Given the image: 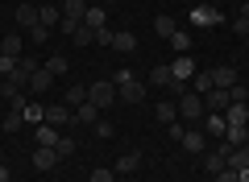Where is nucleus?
Instances as JSON below:
<instances>
[{
    "instance_id": "obj_8",
    "label": "nucleus",
    "mask_w": 249,
    "mask_h": 182,
    "mask_svg": "<svg viewBox=\"0 0 249 182\" xmlns=\"http://www.w3.org/2000/svg\"><path fill=\"white\" fill-rule=\"evenodd\" d=\"M58 162H62L58 149H50V145H37V149H34V165H37V170H54Z\"/></svg>"
},
{
    "instance_id": "obj_45",
    "label": "nucleus",
    "mask_w": 249,
    "mask_h": 182,
    "mask_svg": "<svg viewBox=\"0 0 249 182\" xmlns=\"http://www.w3.org/2000/svg\"><path fill=\"white\" fill-rule=\"evenodd\" d=\"M245 108H249V104H245Z\"/></svg>"
},
{
    "instance_id": "obj_26",
    "label": "nucleus",
    "mask_w": 249,
    "mask_h": 182,
    "mask_svg": "<svg viewBox=\"0 0 249 182\" xmlns=\"http://www.w3.org/2000/svg\"><path fill=\"white\" fill-rule=\"evenodd\" d=\"M37 145H58V129H54V124H42V129H37Z\"/></svg>"
},
{
    "instance_id": "obj_41",
    "label": "nucleus",
    "mask_w": 249,
    "mask_h": 182,
    "mask_svg": "<svg viewBox=\"0 0 249 182\" xmlns=\"http://www.w3.org/2000/svg\"><path fill=\"white\" fill-rule=\"evenodd\" d=\"M237 182H249V165H245V170H237Z\"/></svg>"
},
{
    "instance_id": "obj_42",
    "label": "nucleus",
    "mask_w": 249,
    "mask_h": 182,
    "mask_svg": "<svg viewBox=\"0 0 249 182\" xmlns=\"http://www.w3.org/2000/svg\"><path fill=\"white\" fill-rule=\"evenodd\" d=\"M0 182H9V165L4 162H0Z\"/></svg>"
},
{
    "instance_id": "obj_6",
    "label": "nucleus",
    "mask_w": 249,
    "mask_h": 182,
    "mask_svg": "<svg viewBox=\"0 0 249 182\" xmlns=\"http://www.w3.org/2000/svg\"><path fill=\"white\" fill-rule=\"evenodd\" d=\"M178 145H183L187 153H204V149H208V137H204V129H187Z\"/></svg>"
},
{
    "instance_id": "obj_36",
    "label": "nucleus",
    "mask_w": 249,
    "mask_h": 182,
    "mask_svg": "<svg viewBox=\"0 0 249 182\" xmlns=\"http://www.w3.org/2000/svg\"><path fill=\"white\" fill-rule=\"evenodd\" d=\"M25 120H46V108L42 104H25Z\"/></svg>"
},
{
    "instance_id": "obj_31",
    "label": "nucleus",
    "mask_w": 249,
    "mask_h": 182,
    "mask_svg": "<svg viewBox=\"0 0 249 182\" xmlns=\"http://www.w3.org/2000/svg\"><path fill=\"white\" fill-rule=\"evenodd\" d=\"M71 42H75V46H91V42H96V29H91V25H79V33H75Z\"/></svg>"
},
{
    "instance_id": "obj_11",
    "label": "nucleus",
    "mask_w": 249,
    "mask_h": 182,
    "mask_svg": "<svg viewBox=\"0 0 249 182\" xmlns=\"http://www.w3.org/2000/svg\"><path fill=\"white\" fill-rule=\"evenodd\" d=\"M204 99V112H224L229 108V91H220V87H212L208 96H199Z\"/></svg>"
},
{
    "instance_id": "obj_19",
    "label": "nucleus",
    "mask_w": 249,
    "mask_h": 182,
    "mask_svg": "<svg viewBox=\"0 0 249 182\" xmlns=\"http://www.w3.org/2000/svg\"><path fill=\"white\" fill-rule=\"evenodd\" d=\"M17 25H25V29L42 25V17H37V9H34V4H21V9H17Z\"/></svg>"
},
{
    "instance_id": "obj_13",
    "label": "nucleus",
    "mask_w": 249,
    "mask_h": 182,
    "mask_svg": "<svg viewBox=\"0 0 249 182\" xmlns=\"http://www.w3.org/2000/svg\"><path fill=\"white\" fill-rule=\"evenodd\" d=\"M83 13H88V0H62V17L67 21H79L83 25Z\"/></svg>"
},
{
    "instance_id": "obj_5",
    "label": "nucleus",
    "mask_w": 249,
    "mask_h": 182,
    "mask_svg": "<svg viewBox=\"0 0 249 182\" xmlns=\"http://www.w3.org/2000/svg\"><path fill=\"white\" fill-rule=\"evenodd\" d=\"M212 83L220 87V91H229V87H237L241 79H237V66H232V62H220V66L212 70Z\"/></svg>"
},
{
    "instance_id": "obj_40",
    "label": "nucleus",
    "mask_w": 249,
    "mask_h": 182,
    "mask_svg": "<svg viewBox=\"0 0 249 182\" xmlns=\"http://www.w3.org/2000/svg\"><path fill=\"white\" fill-rule=\"evenodd\" d=\"M13 66H17V62H13V58H4V54H0V75H9Z\"/></svg>"
},
{
    "instance_id": "obj_2",
    "label": "nucleus",
    "mask_w": 249,
    "mask_h": 182,
    "mask_svg": "<svg viewBox=\"0 0 249 182\" xmlns=\"http://www.w3.org/2000/svg\"><path fill=\"white\" fill-rule=\"evenodd\" d=\"M88 104H96L100 112H104V108H112V104H116V83H108V79L91 83V87H88Z\"/></svg>"
},
{
    "instance_id": "obj_3",
    "label": "nucleus",
    "mask_w": 249,
    "mask_h": 182,
    "mask_svg": "<svg viewBox=\"0 0 249 182\" xmlns=\"http://www.w3.org/2000/svg\"><path fill=\"white\" fill-rule=\"evenodd\" d=\"M175 108H178V116H183V120H191V124H199V120H204V99H199L196 91H183Z\"/></svg>"
},
{
    "instance_id": "obj_30",
    "label": "nucleus",
    "mask_w": 249,
    "mask_h": 182,
    "mask_svg": "<svg viewBox=\"0 0 249 182\" xmlns=\"http://www.w3.org/2000/svg\"><path fill=\"white\" fill-rule=\"evenodd\" d=\"M170 50H175V54H187V50H191V37H187L183 29H178V33L170 37Z\"/></svg>"
},
{
    "instance_id": "obj_10",
    "label": "nucleus",
    "mask_w": 249,
    "mask_h": 182,
    "mask_svg": "<svg viewBox=\"0 0 249 182\" xmlns=\"http://www.w3.org/2000/svg\"><path fill=\"white\" fill-rule=\"evenodd\" d=\"M170 75H175V83L196 79V58H175V62H170Z\"/></svg>"
},
{
    "instance_id": "obj_34",
    "label": "nucleus",
    "mask_w": 249,
    "mask_h": 182,
    "mask_svg": "<svg viewBox=\"0 0 249 182\" xmlns=\"http://www.w3.org/2000/svg\"><path fill=\"white\" fill-rule=\"evenodd\" d=\"M112 37H116V29H108V25L96 29V46H112Z\"/></svg>"
},
{
    "instance_id": "obj_4",
    "label": "nucleus",
    "mask_w": 249,
    "mask_h": 182,
    "mask_svg": "<svg viewBox=\"0 0 249 182\" xmlns=\"http://www.w3.org/2000/svg\"><path fill=\"white\" fill-rule=\"evenodd\" d=\"M191 25H224V13L212 4H199V9H191Z\"/></svg>"
},
{
    "instance_id": "obj_12",
    "label": "nucleus",
    "mask_w": 249,
    "mask_h": 182,
    "mask_svg": "<svg viewBox=\"0 0 249 182\" xmlns=\"http://www.w3.org/2000/svg\"><path fill=\"white\" fill-rule=\"evenodd\" d=\"M0 54L13 62H21V33H9V37H0Z\"/></svg>"
},
{
    "instance_id": "obj_16",
    "label": "nucleus",
    "mask_w": 249,
    "mask_h": 182,
    "mask_svg": "<svg viewBox=\"0 0 249 182\" xmlns=\"http://www.w3.org/2000/svg\"><path fill=\"white\" fill-rule=\"evenodd\" d=\"M137 165H142V153H121V157H116V165H112V170H116V174H133Z\"/></svg>"
},
{
    "instance_id": "obj_33",
    "label": "nucleus",
    "mask_w": 249,
    "mask_h": 182,
    "mask_svg": "<svg viewBox=\"0 0 249 182\" xmlns=\"http://www.w3.org/2000/svg\"><path fill=\"white\" fill-rule=\"evenodd\" d=\"M46 70H50L54 79H58V75H67V58H62V54H58V58H46Z\"/></svg>"
},
{
    "instance_id": "obj_29",
    "label": "nucleus",
    "mask_w": 249,
    "mask_h": 182,
    "mask_svg": "<svg viewBox=\"0 0 249 182\" xmlns=\"http://www.w3.org/2000/svg\"><path fill=\"white\" fill-rule=\"evenodd\" d=\"M158 120H162V124H175V120H178V108L162 99V104H158Z\"/></svg>"
},
{
    "instance_id": "obj_15",
    "label": "nucleus",
    "mask_w": 249,
    "mask_h": 182,
    "mask_svg": "<svg viewBox=\"0 0 249 182\" xmlns=\"http://www.w3.org/2000/svg\"><path fill=\"white\" fill-rule=\"evenodd\" d=\"M224 124H249V108L245 104H229L224 108Z\"/></svg>"
},
{
    "instance_id": "obj_28",
    "label": "nucleus",
    "mask_w": 249,
    "mask_h": 182,
    "mask_svg": "<svg viewBox=\"0 0 249 182\" xmlns=\"http://www.w3.org/2000/svg\"><path fill=\"white\" fill-rule=\"evenodd\" d=\"M232 33H241V37L249 33V4H241V9H237V21H232Z\"/></svg>"
},
{
    "instance_id": "obj_24",
    "label": "nucleus",
    "mask_w": 249,
    "mask_h": 182,
    "mask_svg": "<svg viewBox=\"0 0 249 182\" xmlns=\"http://www.w3.org/2000/svg\"><path fill=\"white\" fill-rule=\"evenodd\" d=\"M150 83H154V87H175V75H170V66H154V70H150Z\"/></svg>"
},
{
    "instance_id": "obj_38",
    "label": "nucleus",
    "mask_w": 249,
    "mask_h": 182,
    "mask_svg": "<svg viewBox=\"0 0 249 182\" xmlns=\"http://www.w3.org/2000/svg\"><path fill=\"white\" fill-rule=\"evenodd\" d=\"M29 37H34V42H37V46H42V42H46V37H50V29H46V25H34V29H29Z\"/></svg>"
},
{
    "instance_id": "obj_27",
    "label": "nucleus",
    "mask_w": 249,
    "mask_h": 182,
    "mask_svg": "<svg viewBox=\"0 0 249 182\" xmlns=\"http://www.w3.org/2000/svg\"><path fill=\"white\" fill-rule=\"evenodd\" d=\"M37 17H42V25L50 29V25H58V21H62V13L54 9V4H42V9H37Z\"/></svg>"
},
{
    "instance_id": "obj_37",
    "label": "nucleus",
    "mask_w": 249,
    "mask_h": 182,
    "mask_svg": "<svg viewBox=\"0 0 249 182\" xmlns=\"http://www.w3.org/2000/svg\"><path fill=\"white\" fill-rule=\"evenodd\" d=\"M112 178H116V170H104V165L91 170V182H112Z\"/></svg>"
},
{
    "instance_id": "obj_9",
    "label": "nucleus",
    "mask_w": 249,
    "mask_h": 182,
    "mask_svg": "<svg viewBox=\"0 0 249 182\" xmlns=\"http://www.w3.org/2000/svg\"><path fill=\"white\" fill-rule=\"evenodd\" d=\"M204 137H224V129H229V124H224V112H204Z\"/></svg>"
},
{
    "instance_id": "obj_21",
    "label": "nucleus",
    "mask_w": 249,
    "mask_h": 182,
    "mask_svg": "<svg viewBox=\"0 0 249 182\" xmlns=\"http://www.w3.org/2000/svg\"><path fill=\"white\" fill-rule=\"evenodd\" d=\"M100 120V108L96 104H79L75 108V124H96Z\"/></svg>"
},
{
    "instance_id": "obj_32",
    "label": "nucleus",
    "mask_w": 249,
    "mask_h": 182,
    "mask_svg": "<svg viewBox=\"0 0 249 182\" xmlns=\"http://www.w3.org/2000/svg\"><path fill=\"white\" fill-rule=\"evenodd\" d=\"M229 104H249V87H229Z\"/></svg>"
},
{
    "instance_id": "obj_44",
    "label": "nucleus",
    "mask_w": 249,
    "mask_h": 182,
    "mask_svg": "<svg viewBox=\"0 0 249 182\" xmlns=\"http://www.w3.org/2000/svg\"><path fill=\"white\" fill-rule=\"evenodd\" d=\"M245 46H249V33H245Z\"/></svg>"
},
{
    "instance_id": "obj_20",
    "label": "nucleus",
    "mask_w": 249,
    "mask_h": 182,
    "mask_svg": "<svg viewBox=\"0 0 249 182\" xmlns=\"http://www.w3.org/2000/svg\"><path fill=\"white\" fill-rule=\"evenodd\" d=\"M62 104H67V108L88 104V87H67V91H62Z\"/></svg>"
},
{
    "instance_id": "obj_1",
    "label": "nucleus",
    "mask_w": 249,
    "mask_h": 182,
    "mask_svg": "<svg viewBox=\"0 0 249 182\" xmlns=\"http://www.w3.org/2000/svg\"><path fill=\"white\" fill-rule=\"evenodd\" d=\"M112 83H116V99H124V104H142L145 99V83H137L129 70H116Z\"/></svg>"
},
{
    "instance_id": "obj_7",
    "label": "nucleus",
    "mask_w": 249,
    "mask_h": 182,
    "mask_svg": "<svg viewBox=\"0 0 249 182\" xmlns=\"http://www.w3.org/2000/svg\"><path fill=\"white\" fill-rule=\"evenodd\" d=\"M46 120L58 129V124H75V108H67V104H50L46 108Z\"/></svg>"
},
{
    "instance_id": "obj_18",
    "label": "nucleus",
    "mask_w": 249,
    "mask_h": 182,
    "mask_svg": "<svg viewBox=\"0 0 249 182\" xmlns=\"http://www.w3.org/2000/svg\"><path fill=\"white\" fill-rule=\"evenodd\" d=\"M112 50L133 54V50H137V33H129V29H124V33H116V37H112Z\"/></svg>"
},
{
    "instance_id": "obj_14",
    "label": "nucleus",
    "mask_w": 249,
    "mask_h": 182,
    "mask_svg": "<svg viewBox=\"0 0 249 182\" xmlns=\"http://www.w3.org/2000/svg\"><path fill=\"white\" fill-rule=\"evenodd\" d=\"M50 87H54V75H50V70H34V75H29V91H50Z\"/></svg>"
},
{
    "instance_id": "obj_17",
    "label": "nucleus",
    "mask_w": 249,
    "mask_h": 182,
    "mask_svg": "<svg viewBox=\"0 0 249 182\" xmlns=\"http://www.w3.org/2000/svg\"><path fill=\"white\" fill-rule=\"evenodd\" d=\"M83 25H91V29H100V25H108V13L100 9V4H88V13H83Z\"/></svg>"
},
{
    "instance_id": "obj_39",
    "label": "nucleus",
    "mask_w": 249,
    "mask_h": 182,
    "mask_svg": "<svg viewBox=\"0 0 249 182\" xmlns=\"http://www.w3.org/2000/svg\"><path fill=\"white\" fill-rule=\"evenodd\" d=\"M216 182H237V170H229V165H224V170L216 174Z\"/></svg>"
},
{
    "instance_id": "obj_23",
    "label": "nucleus",
    "mask_w": 249,
    "mask_h": 182,
    "mask_svg": "<svg viewBox=\"0 0 249 182\" xmlns=\"http://www.w3.org/2000/svg\"><path fill=\"white\" fill-rule=\"evenodd\" d=\"M154 29H158V37H166V42H170V37L178 33V25H175V17H166V13H162V17L154 21Z\"/></svg>"
},
{
    "instance_id": "obj_35",
    "label": "nucleus",
    "mask_w": 249,
    "mask_h": 182,
    "mask_svg": "<svg viewBox=\"0 0 249 182\" xmlns=\"http://www.w3.org/2000/svg\"><path fill=\"white\" fill-rule=\"evenodd\" d=\"M54 149H58V157H71L75 153V141L71 137H58V145H54Z\"/></svg>"
},
{
    "instance_id": "obj_43",
    "label": "nucleus",
    "mask_w": 249,
    "mask_h": 182,
    "mask_svg": "<svg viewBox=\"0 0 249 182\" xmlns=\"http://www.w3.org/2000/svg\"><path fill=\"white\" fill-rule=\"evenodd\" d=\"M245 145H249V124H245Z\"/></svg>"
},
{
    "instance_id": "obj_25",
    "label": "nucleus",
    "mask_w": 249,
    "mask_h": 182,
    "mask_svg": "<svg viewBox=\"0 0 249 182\" xmlns=\"http://www.w3.org/2000/svg\"><path fill=\"white\" fill-rule=\"evenodd\" d=\"M191 83H196V96H208V91H212V70H196V79H191Z\"/></svg>"
},
{
    "instance_id": "obj_22",
    "label": "nucleus",
    "mask_w": 249,
    "mask_h": 182,
    "mask_svg": "<svg viewBox=\"0 0 249 182\" xmlns=\"http://www.w3.org/2000/svg\"><path fill=\"white\" fill-rule=\"evenodd\" d=\"M21 124H25V112H13V108H9V112L0 116V129H4V132H17Z\"/></svg>"
}]
</instances>
